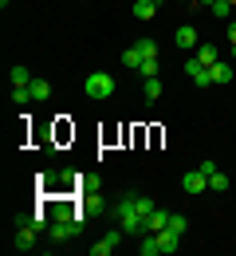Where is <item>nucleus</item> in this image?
Masks as SVG:
<instances>
[{"label":"nucleus","instance_id":"1","mask_svg":"<svg viewBox=\"0 0 236 256\" xmlns=\"http://www.w3.org/2000/svg\"><path fill=\"white\" fill-rule=\"evenodd\" d=\"M154 209H158L154 197H146V193H126V197L114 205L118 228H122L126 236H142V232H146V217H150Z\"/></svg>","mask_w":236,"mask_h":256},{"label":"nucleus","instance_id":"2","mask_svg":"<svg viewBox=\"0 0 236 256\" xmlns=\"http://www.w3.org/2000/svg\"><path fill=\"white\" fill-rule=\"evenodd\" d=\"M83 95H87V98H110V95H114V75L91 71V75L83 79Z\"/></svg>","mask_w":236,"mask_h":256},{"label":"nucleus","instance_id":"3","mask_svg":"<svg viewBox=\"0 0 236 256\" xmlns=\"http://www.w3.org/2000/svg\"><path fill=\"white\" fill-rule=\"evenodd\" d=\"M83 217H75V213H71V217H59V221H51L47 224V236H51V240H71V236H79V232H83Z\"/></svg>","mask_w":236,"mask_h":256},{"label":"nucleus","instance_id":"4","mask_svg":"<svg viewBox=\"0 0 236 256\" xmlns=\"http://www.w3.org/2000/svg\"><path fill=\"white\" fill-rule=\"evenodd\" d=\"M122 236H126L122 228H110L102 240H95V244H91V256H110L114 248H118V244H122Z\"/></svg>","mask_w":236,"mask_h":256},{"label":"nucleus","instance_id":"5","mask_svg":"<svg viewBox=\"0 0 236 256\" xmlns=\"http://www.w3.org/2000/svg\"><path fill=\"white\" fill-rule=\"evenodd\" d=\"M181 190L193 193V197H197V193H205V190H209V178H205V170H189V174L181 178Z\"/></svg>","mask_w":236,"mask_h":256},{"label":"nucleus","instance_id":"6","mask_svg":"<svg viewBox=\"0 0 236 256\" xmlns=\"http://www.w3.org/2000/svg\"><path fill=\"white\" fill-rule=\"evenodd\" d=\"M185 75H189L197 87H213V75H209V67H201L197 60H185Z\"/></svg>","mask_w":236,"mask_h":256},{"label":"nucleus","instance_id":"7","mask_svg":"<svg viewBox=\"0 0 236 256\" xmlns=\"http://www.w3.org/2000/svg\"><path fill=\"white\" fill-rule=\"evenodd\" d=\"M35 236H39V232H35L32 224H20V228H16V248H20V252H32Z\"/></svg>","mask_w":236,"mask_h":256},{"label":"nucleus","instance_id":"8","mask_svg":"<svg viewBox=\"0 0 236 256\" xmlns=\"http://www.w3.org/2000/svg\"><path fill=\"white\" fill-rule=\"evenodd\" d=\"M173 40H177V48H185V52H193V48H197V28H193V24H181Z\"/></svg>","mask_w":236,"mask_h":256},{"label":"nucleus","instance_id":"9","mask_svg":"<svg viewBox=\"0 0 236 256\" xmlns=\"http://www.w3.org/2000/svg\"><path fill=\"white\" fill-rule=\"evenodd\" d=\"M201 67H213L217 60H221V52H217V44H197V56H193Z\"/></svg>","mask_w":236,"mask_h":256},{"label":"nucleus","instance_id":"10","mask_svg":"<svg viewBox=\"0 0 236 256\" xmlns=\"http://www.w3.org/2000/svg\"><path fill=\"white\" fill-rule=\"evenodd\" d=\"M138 252H142V256H158V252H162L158 232H142V236H138Z\"/></svg>","mask_w":236,"mask_h":256},{"label":"nucleus","instance_id":"11","mask_svg":"<svg viewBox=\"0 0 236 256\" xmlns=\"http://www.w3.org/2000/svg\"><path fill=\"white\" fill-rule=\"evenodd\" d=\"M158 244H162V252H177V244H181V232L162 228V232H158Z\"/></svg>","mask_w":236,"mask_h":256},{"label":"nucleus","instance_id":"12","mask_svg":"<svg viewBox=\"0 0 236 256\" xmlns=\"http://www.w3.org/2000/svg\"><path fill=\"white\" fill-rule=\"evenodd\" d=\"M166 224H169V213L166 209H154V213L146 217V232H162Z\"/></svg>","mask_w":236,"mask_h":256},{"label":"nucleus","instance_id":"13","mask_svg":"<svg viewBox=\"0 0 236 256\" xmlns=\"http://www.w3.org/2000/svg\"><path fill=\"white\" fill-rule=\"evenodd\" d=\"M28 91H32V98H35V102H43V98H51V83H47V79H39V75H35L32 83H28Z\"/></svg>","mask_w":236,"mask_h":256},{"label":"nucleus","instance_id":"14","mask_svg":"<svg viewBox=\"0 0 236 256\" xmlns=\"http://www.w3.org/2000/svg\"><path fill=\"white\" fill-rule=\"evenodd\" d=\"M158 0H134V20H154Z\"/></svg>","mask_w":236,"mask_h":256},{"label":"nucleus","instance_id":"15","mask_svg":"<svg viewBox=\"0 0 236 256\" xmlns=\"http://www.w3.org/2000/svg\"><path fill=\"white\" fill-rule=\"evenodd\" d=\"M134 48L142 52V64H146V60H158V44H154L150 36H142V40H134Z\"/></svg>","mask_w":236,"mask_h":256},{"label":"nucleus","instance_id":"16","mask_svg":"<svg viewBox=\"0 0 236 256\" xmlns=\"http://www.w3.org/2000/svg\"><path fill=\"white\" fill-rule=\"evenodd\" d=\"M209 75H213V83H233V67H229V64H221V60L209 67Z\"/></svg>","mask_w":236,"mask_h":256},{"label":"nucleus","instance_id":"17","mask_svg":"<svg viewBox=\"0 0 236 256\" xmlns=\"http://www.w3.org/2000/svg\"><path fill=\"white\" fill-rule=\"evenodd\" d=\"M32 79H35V75H32V71H28V67H20V64L12 67V87H28Z\"/></svg>","mask_w":236,"mask_h":256},{"label":"nucleus","instance_id":"18","mask_svg":"<svg viewBox=\"0 0 236 256\" xmlns=\"http://www.w3.org/2000/svg\"><path fill=\"white\" fill-rule=\"evenodd\" d=\"M122 67L138 71V67H142V52H138V48H126V52H122Z\"/></svg>","mask_w":236,"mask_h":256},{"label":"nucleus","instance_id":"19","mask_svg":"<svg viewBox=\"0 0 236 256\" xmlns=\"http://www.w3.org/2000/svg\"><path fill=\"white\" fill-rule=\"evenodd\" d=\"M142 95H146V98H158V95H162V79H158V75H154V79H146Z\"/></svg>","mask_w":236,"mask_h":256},{"label":"nucleus","instance_id":"20","mask_svg":"<svg viewBox=\"0 0 236 256\" xmlns=\"http://www.w3.org/2000/svg\"><path fill=\"white\" fill-rule=\"evenodd\" d=\"M12 102H16V106H28V102H32V91H28V87H12Z\"/></svg>","mask_w":236,"mask_h":256},{"label":"nucleus","instance_id":"21","mask_svg":"<svg viewBox=\"0 0 236 256\" xmlns=\"http://www.w3.org/2000/svg\"><path fill=\"white\" fill-rule=\"evenodd\" d=\"M166 228H173V232H185L189 228V217H181V213H169V224Z\"/></svg>","mask_w":236,"mask_h":256},{"label":"nucleus","instance_id":"22","mask_svg":"<svg viewBox=\"0 0 236 256\" xmlns=\"http://www.w3.org/2000/svg\"><path fill=\"white\" fill-rule=\"evenodd\" d=\"M229 8H233L229 0H213V4H209V12H213L217 20H225V16H229Z\"/></svg>","mask_w":236,"mask_h":256},{"label":"nucleus","instance_id":"23","mask_svg":"<svg viewBox=\"0 0 236 256\" xmlns=\"http://www.w3.org/2000/svg\"><path fill=\"white\" fill-rule=\"evenodd\" d=\"M138 71H142V75H146V79H154V75H158V71H162V60H146V64L138 67Z\"/></svg>","mask_w":236,"mask_h":256},{"label":"nucleus","instance_id":"24","mask_svg":"<svg viewBox=\"0 0 236 256\" xmlns=\"http://www.w3.org/2000/svg\"><path fill=\"white\" fill-rule=\"evenodd\" d=\"M209 190H229V174H221V170H217V174L209 178Z\"/></svg>","mask_w":236,"mask_h":256},{"label":"nucleus","instance_id":"25","mask_svg":"<svg viewBox=\"0 0 236 256\" xmlns=\"http://www.w3.org/2000/svg\"><path fill=\"white\" fill-rule=\"evenodd\" d=\"M201 170H205V178H213V174H217L221 166H217V162H213V158H205V162H201Z\"/></svg>","mask_w":236,"mask_h":256},{"label":"nucleus","instance_id":"26","mask_svg":"<svg viewBox=\"0 0 236 256\" xmlns=\"http://www.w3.org/2000/svg\"><path fill=\"white\" fill-rule=\"evenodd\" d=\"M229 40H233V44H236V20H233V24H229Z\"/></svg>","mask_w":236,"mask_h":256},{"label":"nucleus","instance_id":"27","mask_svg":"<svg viewBox=\"0 0 236 256\" xmlns=\"http://www.w3.org/2000/svg\"><path fill=\"white\" fill-rule=\"evenodd\" d=\"M193 4H213V0H193Z\"/></svg>","mask_w":236,"mask_h":256},{"label":"nucleus","instance_id":"28","mask_svg":"<svg viewBox=\"0 0 236 256\" xmlns=\"http://www.w3.org/2000/svg\"><path fill=\"white\" fill-rule=\"evenodd\" d=\"M233 60H236V44H233Z\"/></svg>","mask_w":236,"mask_h":256},{"label":"nucleus","instance_id":"29","mask_svg":"<svg viewBox=\"0 0 236 256\" xmlns=\"http://www.w3.org/2000/svg\"><path fill=\"white\" fill-rule=\"evenodd\" d=\"M185 4H193V0H185Z\"/></svg>","mask_w":236,"mask_h":256},{"label":"nucleus","instance_id":"30","mask_svg":"<svg viewBox=\"0 0 236 256\" xmlns=\"http://www.w3.org/2000/svg\"><path fill=\"white\" fill-rule=\"evenodd\" d=\"M229 4H236V0H229Z\"/></svg>","mask_w":236,"mask_h":256}]
</instances>
